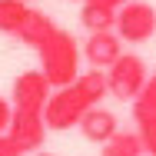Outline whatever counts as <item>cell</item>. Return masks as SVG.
Returning <instances> with one entry per match:
<instances>
[{
	"mask_svg": "<svg viewBox=\"0 0 156 156\" xmlns=\"http://www.w3.org/2000/svg\"><path fill=\"white\" fill-rule=\"evenodd\" d=\"M103 96H110V83H106V70H96V66L83 70L73 83L53 87V93L47 100V110H43L47 129L63 133V129L80 126L83 113L96 103H103Z\"/></svg>",
	"mask_w": 156,
	"mask_h": 156,
	"instance_id": "cell-1",
	"label": "cell"
},
{
	"mask_svg": "<svg viewBox=\"0 0 156 156\" xmlns=\"http://www.w3.org/2000/svg\"><path fill=\"white\" fill-rule=\"evenodd\" d=\"M37 57H40V70L50 80V87L73 83L80 76V47H76V37L60 30V27L37 47Z\"/></svg>",
	"mask_w": 156,
	"mask_h": 156,
	"instance_id": "cell-2",
	"label": "cell"
},
{
	"mask_svg": "<svg viewBox=\"0 0 156 156\" xmlns=\"http://www.w3.org/2000/svg\"><path fill=\"white\" fill-rule=\"evenodd\" d=\"M150 80V70H146V60L136 57V53H123L120 60L106 70V83H110V96L120 100V103H133L140 90L146 87Z\"/></svg>",
	"mask_w": 156,
	"mask_h": 156,
	"instance_id": "cell-3",
	"label": "cell"
},
{
	"mask_svg": "<svg viewBox=\"0 0 156 156\" xmlns=\"http://www.w3.org/2000/svg\"><path fill=\"white\" fill-rule=\"evenodd\" d=\"M116 33L123 43H146L156 37V7L146 0H129L116 10Z\"/></svg>",
	"mask_w": 156,
	"mask_h": 156,
	"instance_id": "cell-4",
	"label": "cell"
},
{
	"mask_svg": "<svg viewBox=\"0 0 156 156\" xmlns=\"http://www.w3.org/2000/svg\"><path fill=\"white\" fill-rule=\"evenodd\" d=\"M53 93L50 80L43 76V70H27L13 80V90H10V103L13 110L20 113H43L47 110V100Z\"/></svg>",
	"mask_w": 156,
	"mask_h": 156,
	"instance_id": "cell-5",
	"label": "cell"
},
{
	"mask_svg": "<svg viewBox=\"0 0 156 156\" xmlns=\"http://www.w3.org/2000/svg\"><path fill=\"white\" fill-rule=\"evenodd\" d=\"M83 57L96 70H110L123 57V37L116 30H93L87 37V43H83Z\"/></svg>",
	"mask_w": 156,
	"mask_h": 156,
	"instance_id": "cell-6",
	"label": "cell"
},
{
	"mask_svg": "<svg viewBox=\"0 0 156 156\" xmlns=\"http://www.w3.org/2000/svg\"><path fill=\"white\" fill-rule=\"evenodd\" d=\"M7 133L17 140V146L23 153H37L43 146V140H47L50 129H47L43 113H20V110H13V120H10V129Z\"/></svg>",
	"mask_w": 156,
	"mask_h": 156,
	"instance_id": "cell-7",
	"label": "cell"
},
{
	"mask_svg": "<svg viewBox=\"0 0 156 156\" xmlns=\"http://www.w3.org/2000/svg\"><path fill=\"white\" fill-rule=\"evenodd\" d=\"M116 129H120L116 113H113V110H106L103 103L90 106V110L83 113V120H80V133H83V140H87V143H96V146H103Z\"/></svg>",
	"mask_w": 156,
	"mask_h": 156,
	"instance_id": "cell-8",
	"label": "cell"
},
{
	"mask_svg": "<svg viewBox=\"0 0 156 156\" xmlns=\"http://www.w3.org/2000/svg\"><path fill=\"white\" fill-rule=\"evenodd\" d=\"M53 30H57V23H53L43 10H30V13H27V20L20 23V30L13 33V37H17L20 43H27V47L37 50V47H40V43H43Z\"/></svg>",
	"mask_w": 156,
	"mask_h": 156,
	"instance_id": "cell-9",
	"label": "cell"
},
{
	"mask_svg": "<svg viewBox=\"0 0 156 156\" xmlns=\"http://www.w3.org/2000/svg\"><path fill=\"white\" fill-rule=\"evenodd\" d=\"M80 23L87 27V33L116 30V10H113V7H103V3H96V0H83V7H80Z\"/></svg>",
	"mask_w": 156,
	"mask_h": 156,
	"instance_id": "cell-10",
	"label": "cell"
},
{
	"mask_svg": "<svg viewBox=\"0 0 156 156\" xmlns=\"http://www.w3.org/2000/svg\"><path fill=\"white\" fill-rule=\"evenodd\" d=\"M143 140H140V133H113L103 146H100V156H143Z\"/></svg>",
	"mask_w": 156,
	"mask_h": 156,
	"instance_id": "cell-11",
	"label": "cell"
},
{
	"mask_svg": "<svg viewBox=\"0 0 156 156\" xmlns=\"http://www.w3.org/2000/svg\"><path fill=\"white\" fill-rule=\"evenodd\" d=\"M33 7L27 0H0V33H13L20 30V23L27 20V13H30Z\"/></svg>",
	"mask_w": 156,
	"mask_h": 156,
	"instance_id": "cell-12",
	"label": "cell"
},
{
	"mask_svg": "<svg viewBox=\"0 0 156 156\" xmlns=\"http://www.w3.org/2000/svg\"><path fill=\"white\" fill-rule=\"evenodd\" d=\"M153 113H156V73H150L146 87L133 100V116H153Z\"/></svg>",
	"mask_w": 156,
	"mask_h": 156,
	"instance_id": "cell-13",
	"label": "cell"
},
{
	"mask_svg": "<svg viewBox=\"0 0 156 156\" xmlns=\"http://www.w3.org/2000/svg\"><path fill=\"white\" fill-rule=\"evenodd\" d=\"M133 120H136V133L143 140V150L156 156V113L153 116H133Z\"/></svg>",
	"mask_w": 156,
	"mask_h": 156,
	"instance_id": "cell-14",
	"label": "cell"
},
{
	"mask_svg": "<svg viewBox=\"0 0 156 156\" xmlns=\"http://www.w3.org/2000/svg\"><path fill=\"white\" fill-rule=\"evenodd\" d=\"M0 156H23V150L17 146V140L10 133H0Z\"/></svg>",
	"mask_w": 156,
	"mask_h": 156,
	"instance_id": "cell-15",
	"label": "cell"
},
{
	"mask_svg": "<svg viewBox=\"0 0 156 156\" xmlns=\"http://www.w3.org/2000/svg\"><path fill=\"white\" fill-rule=\"evenodd\" d=\"M10 120H13V103L0 96V133H7V129H10Z\"/></svg>",
	"mask_w": 156,
	"mask_h": 156,
	"instance_id": "cell-16",
	"label": "cell"
},
{
	"mask_svg": "<svg viewBox=\"0 0 156 156\" xmlns=\"http://www.w3.org/2000/svg\"><path fill=\"white\" fill-rule=\"evenodd\" d=\"M96 3H103V7H113V10H120L123 3H129V0H96Z\"/></svg>",
	"mask_w": 156,
	"mask_h": 156,
	"instance_id": "cell-17",
	"label": "cell"
},
{
	"mask_svg": "<svg viewBox=\"0 0 156 156\" xmlns=\"http://www.w3.org/2000/svg\"><path fill=\"white\" fill-rule=\"evenodd\" d=\"M33 156H53V153H40V150H37V153H33Z\"/></svg>",
	"mask_w": 156,
	"mask_h": 156,
	"instance_id": "cell-18",
	"label": "cell"
},
{
	"mask_svg": "<svg viewBox=\"0 0 156 156\" xmlns=\"http://www.w3.org/2000/svg\"><path fill=\"white\" fill-rule=\"evenodd\" d=\"M27 3H33V0H27Z\"/></svg>",
	"mask_w": 156,
	"mask_h": 156,
	"instance_id": "cell-19",
	"label": "cell"
},
{
	"mask_svg": "<svg viewBox=\"0 0 156 156\" xmlns=\"http://www.w3.org/2000/svg\"><path fill=\"white\" fill-rule=\"evenodd\" d=\"M143 156H150V153H143Z\"/></svg>",
	"mask_w": 156,
	"mask_h": 156,
	"instance_id": "cell-20",
	"label": "cell"
}]
</instances>
